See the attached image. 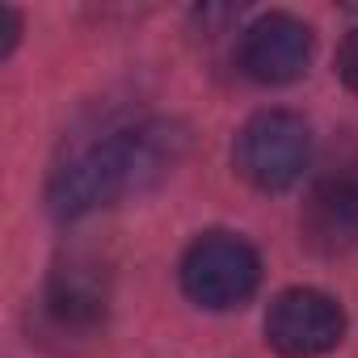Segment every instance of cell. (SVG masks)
Segmentation results:
<instances>
[{"instance_id":"cell-1","label":"cell","mask_w":358,"mask_h":358,"mask_svg":"<svg viewBox=\"0 0 358 358\" xmlns=\"http://www.w3.org/2000/svg\"><path fill=\"white\" fill-rule=\"evenodd\" d=\"M169 169V135L139 127L122 131L106 143L85 148L76 160H68L47 190V207L55 220H80L89 211H101L131 190L152 186L156 177Z\"/></svg>"},{"instance_id":"cell-2","label":"cell","mask_w":358,"mask_h":358,"mask_svg":"<svg viewBox=\"0 0 358 358\" xmlns=\"http://www.w3.org/2000/svg\"><path fill=\"white\" fill-rule=\"evenodd\" d=\"M312 164V135L299 114L262 110L236 135V169L257 190H287Z\"/></svg>"},{"instance_id":"cell-3","label":"cell","mask_w":358,"mask_h":358,"mask_svg":"<svg viewBox=\"0 0 358 358\" xmlns=\"http://www.w3.org/2000/svg\"><path fill=\"white\" fill-rule=\"evenodd\" d=\"M262 282V257L249 241L232 232H207L199 236L182 257V291L203 308H236L245 303Z\"/></svg>"},{"instance_id":"cell-4","label":"cell","mask_w":358,"mask_h":358,"mask_svg":"<svg viewBox=\"0 0 358 358\" xmlns=\"http://www.w3.org/2000/svg\"><path fill=\"white\" fill-rule=\"evenodd\" d=\"M341 337H345V312L324 291L291 287L266 312V341L282 358H320Z\"/></svg>"},{"instance_id":"cell-5","label":"cell","mask_w":358,"mask_h":358,"mask_svg":"<svg viewBox=\"0 0 358 358\" xmlns=\"http://www.w3.org/2000/svg\"><path fill=\"white\" fill-rule=\"evenodd\" d=\"M312 30L291 13H266L241 34V68L257 85H287L308 68Z\"/></svg>"},{"instance_id":"cell-6","label":"cell","mask_w":358,"mask_h":358,"mask_svg":"<svg viewBox=\"0 0 358 358\" xmlns=\"http://www.w3.org/2000/svg\"><path fill=\"white\" fill-rule=\"evenodd\" d=\"M303 241L316 253H345L358 245V164L324 173L303 203Z\"/></svg>"},{"instance_id":"cell-7","label":"cell","mask_w":358,"mask_h":358,"mask_svg":"<svg viewBox=\"0 0 358 358\" xmlns=\"http://www.w3.org/2000/svg\"><path fill=\"white\" fill-rule=\"evenodd\" d=\"M106 303H110V287L106 274L93 262H64L55 266V274L47 278V295H43V312L55 329H72V333H89L106 320Z\"/></svg>"},{"instance_id":"cell-8","label":"cell","mask_w":358,"mask_h":358,"mask_svg":"<svg viewBox=\"0 0 358 358\" xmlns=\"http://www.w3.org/2000/svg\"><path fill=\"white\" fill-rule=\"evenodd\" d=\"M337 76L358 93V26L341 38V51H337Z\"/></svg>"}]
</instances>
